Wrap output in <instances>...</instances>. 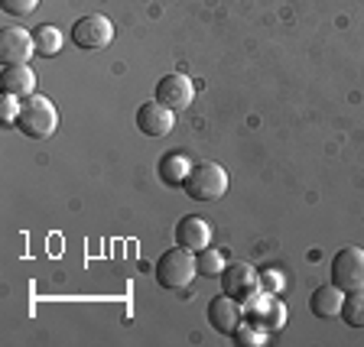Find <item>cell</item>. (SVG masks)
<instances>
[{
    "mask_svg": "<svg viewBox=\"0 0 364 347\" xmlns=\"http://www.w3.org/2000/svg\"><path fill=\"white\" fill-rule=\"evenodd\" d=\"M14 127L20 130L23 136H30V140H46V136H53L55 127H59L55 104L49 98H43V94L20 98V111H16Z\"/></svg>",
    "mask_w": 364,
    "mask_h": 347,
    "instance_id": "6da1fadb",
    "label": "cell"
},
{
    "mask_svg": "<svg viewBox=\"0 0 364 347\" xmlns=\"http://www.w3.org/2000/svg\"><path fill=\"white\" fill-rule=\"evenodd\" d=\"M196 276H198V270H196L192 250L176 243L173 250L159 253V260H156V286L159 289H186Z\"/></svg>",
    "mask_w": 364,
    "mask_h": 347,
    "instance_id": "7a4b0ae2",
    "label": "cell"
},
{
    "mask_svg": "<svg viewBox=\"0 0 364 347\" xmlns=\"http://www.w3.org/2000/svg\"><path fill=\"white\" fill-rule=\"evenodd\" d=\"M182 189L192 202H218L228 192V172L218 163H196Z\"/></svg>",
    "mask_w": 364,
    "mask_h": 347,
    "instance_id": "3957f363",
    "label": "cell"
},
{
    "mask_svg": "<svg viewBox=\"0 0 364 347\" xmlns=\"http://www.w3.org/2000/svg\"><path fill=\"white\" fill-rule=\"evenodd\" d=\"M328 280L335 289L341 292H361L364 289V250L361 247H345L332 257V270H328Z\"/></svg>",
    "mask_w": 364,
    "mask_h": 347,
    "instance_id": "277c9868",
    "label": "cell"
},
{
    "mask_svg": "<svg viewBox=\"0 0 364 347\" xmlns=\"http://www.w3.org/2000/svg\"><path fill=\"white\" fill-rule=\"evenodd\" d=\"M68 39H72L82 53H101L114 39V23L107 20V16H82V20L72 26Z\"/></svg>",
    "mask_w": 364,
    "mask_h": 347,
    "instance_id": "5b68a950",
    "label": "cell"
},
{
    "mask_svg": "<svg viewBox=\"0 0 364 347\" xmlns=\"http://www.w3.org/2000/svg\"><path fill=\"white\" fill-rule=\"evenodd\" d=\"M221 292L237 299V302H250L260 292V276L250 263H228L221 270Z\"/></svg>",
    "mask_w": 364,
    "mask_h": 347,
    "instance_id": "8992f818",
    "label": "cell"
},
{
    "mask_svg": "<svg viewBox=\"0 0 364 347\" xmlns=\"http://www.w3.org/2000/svg\"><path fill=\"white\" fill-rule=\"evenodd\" d=\"M208 325H212L218 334H228V338H231V334L244 325L241 302L231 299V295H225V292H221L218 299H212V302H208Z\"/></svg>",
    "mask_w": 364,
    "mask_h": 347,
    "instance_id": "52a82bcc",
    "label": "cell"
},
{
    "mask_svg": "<svg viewBox=\"0 0 364 347\" xmlns=\"http://www.w3.org/2000/svg\"><path fill=\"white\" fill-rule=\"evenodd\" d=\"M134 121H136V130H140L144 136H166L176 123V111L163 107L156 98H153V101H146V104L136 107Z\"/></svg>",
    "mask_w": 364,
    "mask_h": 347,
    "instance_id": "ba28073f",
    "label": "cell"
},
{
    "mask_svg": "<svg viewBox=\"0 0 364 347\" xmlns=\"http://www.w3.org/2000/svg\"><path fill=\"white\" fill-rule=\"evenodd\" d=\"M153 98L163 107H169V111H186L192 104V98H196V88H192V82L186 75H163Z\"/></svg>",
    "mask_w": 364,
    "mask_h": 347,
    "instance_id": "9c48e42d",
    "label": "cell"
},
{
    "mask_svg": "<svg viewBox=\"0 0 364 347\" xmlns=\"http://www.w3.org/2000/svg\"><path fill=\"white\" fill-rule=\"evenodd\" d=\"M33 53H36L33 33L20 30V26L4 30V36H0V59H4V65H26Z\"/></svg>",
    "mask_w": 364,
    "mask_h": 347,
    "instance_id": "30bf717a",
    "label": "cell"
},
{
    "mask_svg": "<svg viewBox=\"0 0 364 347\" xmlns=\"http://www.w3.org/2000/svg\"><path fill=\"white\" fill-rule=\"evenodd\" d=\"M156 172H159V182H163V185H169V189H182L186 179H189V172H192V156L186 150L163 153L159 163H156Z\"/></svg>",
    "mask_w": 364,
    "mask_h": 347,
    "instance_id": "8fae6325",
    "label": "cell"
},
{
    "mask_svg": "<svg viewBox=\"0 0 364 347\" xmlns=\"http://www.w3.org/2000/svg\"><path fill=\"white\" fill-rule=\"evenodd\" d=\"M176 243L192 250V253L212 247V227H208V221L196 218V214H186V218L176 224Z\"/></svg>",
    "mask_w": 364,
    "mask_h": 347,
    "instance_id": "7c38bea8",
    "label": "cell"
},
{
    "mask_svg": "<svg viewBox=\"0 0 364 347\" xmlns=\"http://www.w3.org/2000/svg\"><path fill=\"white\" fill-rule=\"evenodd\" d=\"M247 318H250V325H257L264 328V331H273V328H280L283 325V305L277 302V299H260V295H254L250 299V309H247Z\"/></svg>",
    "mask_w": 364,
    "mask_h": 347,
    "instance_id": "4fadbf2b",
    "label": "cell"
},
{
    "mask_svg": "<svg viewBox=\"0 0 364 347\" xmlns=\"http://www.w3.org/2000/svg\"><path fill=\"white\" fill-rule=\"evenodd\" d=\"M33 88H36V75L30 65H4V94L30 98Z\"/></svg>",
    "mask_w": 364,
    "mask_h": 347,
    "instance_id": "5bb4252c",
    "label": "cell"
},
{
    "mask_svg": "<svg viewBox=\"0 0 364 347\" xmlns=\"http://www.w3.org/2000/svg\"><path fill=\"white\" fill-rule=\"evenodd\" d=\"M341 289H335L332 282L322 289H316V292L309 295V312L316 318H326V321H332V318H341Z\"/></svg>",
    "mask_w": 364,
    "mask_h": 347,
    "instance_id": "9a60e30c",
    "label": "cell"
},
{
    "mask_svg": "<svg viewBox=\"0 0 364 347\" xmlns=\"http://www.w3.org/2000/svg\"><path fill=\"white\" fill-rule=\"evenodd\" d=\"M30 33H33L36 55H43V59H53V55L62 49V33L55 30L53 23H39V26H33Z\"/></svg>",
    "mask_w": 364,
    "mask_h": 347,
    "instance_id": "2e32d148",
    "label": "cell"
},
{
    "mask_svg": "<svg viewBox=\"0 0 364 347\" xmlns=\"http://www.w3.org/2000/svg\"><path fill=\"white\" fill-rule=\"evenodd\" d=\"M341 321L355 331H364V289L361 292H348V299L341 302Z\"/></svg>",
    "mask_w": 364,
    "mask_h": 347,
    "instance_id": "e0dca14e",
    "label": "cell"
},
{
    "mask_svg": "<svg viewBox=\"0 0 364 347\" xmlns=\"http://www.w3.org/2000/svg\"><path fill=\"white\" fill-rule=\"evenodd\" d=\"M196 270H198V276H221V270H225V257H221L218 250L205 247V250H198Z\"/></svg>",
    "mask_w": 364,
    "mask_h": 347,
    "instance_id": "ac0fdd59",
    "label": "cell"
},
{
    "mask_svg": "<svg viewBox=\"0 0 364 347\" xmlns=\"http://www.w3.org/2000/svg\"><path fill=\"white\" fill-rule=\"evenodd\" d=\"M264 328H257V325H254V328H237V331L235 334H231V338H235V344H241V347H260V344H264Z\"/></svg>",
    "mask_w": 364,
    "mask_h": 347,
    "instance_id": "d6986e66",
    "label": "cell"
},
{
    "mask_svg": "<svg viewBox=\"0 0 364 347\" xmlns=\"http://www.w3.org/2000/svg\"><path fill=\"white\" fill-rule=\"evenodd\" d=\"M0 7L10 16H30L39 7V0H0Z\"/></svg>",
    "mask_w": 364,
    "mask_h": 347,
    "instance_id": "ffe728a7",
    "label": "cell"
}]
</instances>
